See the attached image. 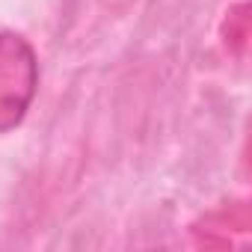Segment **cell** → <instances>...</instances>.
<instances>
[{"label":"cell","mask_w":252,"mask_h":252,"mask_svg":"<svg viewBox=\"0 0 252 252\" xmlns=\"http://www.w3.org/2000/svg\"><path fill=\"white\" fill-rule=\"evenodd\" d=\"M39 92V57L18 33H0V134L24 122Z\"/></svg>","instance_id":"obj_1"}]
</instances>
